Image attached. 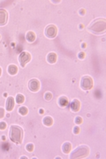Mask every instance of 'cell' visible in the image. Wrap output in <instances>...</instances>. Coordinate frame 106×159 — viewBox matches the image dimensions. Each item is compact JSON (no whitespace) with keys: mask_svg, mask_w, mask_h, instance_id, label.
Instances as JSON below:
<instances>
[{"mask_svg":"<svg viewBox=\"0 0 106 159\" xmlns=\"http://www.w3.org/2000/svg\"><path fill=\"white\" fill-rule=\"evenodd\" d=\"M88 29L95 35H102L106 32V20L103 18H98L94 20L88 25Z\"/></svg>","mask_w":106,"mask_h":159,"instance_id":"1","label":"cell"},{"mask_svg":"<svg viewBox=\"0 0 106 159\" xmlns=\"http://www.w3.org/2000/svg\"><path fill=\"white\" fill-rule=\"evenodd\" d=\"M23 129L17 125H12L9 130V139L15 144H21L23 141Z\"/></svg>","mask_w":106,"mask_h":159,"instance_id":"2","label":"cell"},{"mask_svg":"<svg viewBox=\"0 0 106 159\" xmlns=\"http://www.w3.org/2000/svg\"><path fill=\"white\" fill-rule=\"evenodd\" d=\"M70 153V158H85L89 154V148L87 145H81Z\"/></svg>","mask_w":106,"mask_h":159,"instance_id":"3","label":"cell"},{"mask_svg":"<svg viewBox=\"0 0 106 159\" xmlns=\"http://www.w3.org/2000/svg\"><path fill=\"white\" fill-rule=\"evenodd\" d=\"M93 85H94V81H93L92 77L88 76V75H85V76L81 77L80 86L82 90H84V91L90 90L93 87Z\"/></svg>","mask_w":106,"mask_h":159,"instance_id":"4","label":"cell"},{"mask_svg":"<svg viewBox=\"0 0 106 159\" xmlns=\"http://www.w3.org/2000/svg\"><path fill=\"white\" fill-rule=\"evenodd\" d=\"M44 35L47 38H55L58 35V28H57L55 25H48L45 28L44 30Z\"/></svg>","mask_w":106,"mask_h":159,"instance_id":"5","label":"cell"},{"mask_svg":"<svg viewBox=\"0 0 106 159\" xmlns=\"http://www.w3.org/2000/svg\"><path fill=\"white\" fill-rule=\"evenodd\" d=\"M31 60V54L28 51H23L19 56V63L22 68L26 66L28 63H29Z\"/></svg>","mask_w":106,"mask_h":159,"instance_id":"6","label":"cell"},{"mask_svg":"<svg viewBox=\"0 0 106 159\" xmlns=\"http://www.w3.org/2000/svg\"><path fill=\"white\" fill-rule=\"evenodd\" d=\"M41 87V84L40 81L37 79H32L28 81V89L33 92V93H36L40 90Z\"/></svg>","mask_w":106,"mask_h":159,"instance_id":"7","label":"cell"},{"mask_svg":"<svg viewBox=\"0 0 106 159\" xmlns=\"http://www.w3.org/2000/svg\"><path fill=\"white\" fill-rule=\"evenodd\" d=\"M8 21V12L5 9H0V27L5 26Z\"/></svg>","mask_w":106,"mask_h":159,"instance_id":"8","label":"cell"},{"mask_svg":"<svg viewBox=\"0 0 106 159\" xmlns=\"http://www.w3.org/2000/svg\"><path fill=\"white\" fill-rule=\"evenodd\" d=\"M15 106V101H14V97H8L5 102V110L7 111H12L13 110Z\"/></svg>","mask_w":106,"mask_h":159,"instance_id":"9","label":"cell"},{"mask_svg":"<svg viewBox=\"0 0 106 159\" xmlns=\"http://www.w3.org/2000/svg\"><path fill=\"white\" fill-rule=\"evenodd\" d=\"M80 102L78 99H73L71 102V104H70V110L72 111V112H78L80 110Z\"/></svg>","mask_w":106,"mask_h":159,"instance_id":"10","label":"cell"},{"mask_svg":"<svg viewBox=\"0 0 106 159\" xmlns=\"http://www.w3.org/2000/svg\"><path fill=\"white\" fill-rule=\"evenodd\" d=\"M68 102H69V100L66 97H65V95H61V97L58 99V103H59V105L62 108L64 107H66L67 104H68Z\"/></svg>","mask_w":106,"mask_h":159,"instance_id":"11","label":"cell"},{"mask_svg":"<svg viewBox=\"0 0 106 159\" xmlns=\"http://www.w3.org/2000/svg\"><path fill=\"white\" fill-rule=\"evenodd\" d=\"M47 62L50 64H55L57 62V59H58V56H57L56 53L54 52H50L47 55Z\"/></svg>","mask_w":106,"mask_h":159,"instance_id":"12","label":"cell"},{"mask_svg":"<svg viewBox=\"0 0 106 159\" xmlns=\"http://www.w3.org/2000/svg\"><path fill=\"white\" fill-rule=\"evenodd\" d=\"M62 151L64 154H70V152L72 151V144L70 142L66 141L65 142L64 144L62 145Z\"/></svg>","mask_w":106,"mask_h":159,"instance_id":"13","label":"cell"},{"mask_svg":"<svg viewBox=\"0 0 106 159\" xmlns=\"http://www.w3.org/2000/svg\"><path fill=\"white\" fill-rule=\"evenodd\" d=\"M26 39L28 43H33L36 41V35L34 33L33 31H28V33L26 34Z\"/></svg>","mask_w":106,"mask_h":159,"instance_id":"14","label":"cell"},{"mask_svg":"<svg viewBox=\"0 0 106 159\" xmlns=\"http://www.w3.org/2000/svg\"><path fill=\"white\" fill-rule=\"evenodd\" d=\"M7 72H8V74H9L10 75H16L18 73V67L16 66L15 65H10V66H8L7 67Z\"/></svg>","mask_w":106,"mask_h":159,"instance_id":"15","label":"cell"},{"mask_svg":"<svg viewBox=\"0 0 106 159\" xmlns=\"http://www.w3.org/2000/svg\"><path fill=\"white\" fill-rule=\"evenodd\" d=\"M43 124L46 126H51L53 125V118L50 116H46L43 119Z\"/></svg>","mask_w":106,"mask_h":159,"instance_id":"16","label":"cell"},{"mask_svg":"<svg viewBox=\"0 0 106 159\" xmlns=\"http://www.w3.org/2000/svg\"><path fill=\"white\" fill-rule=\"evenodd\" d=\"M24 101H25V97H24L22 94H18L17 95H16V97H15L16 103H18V104H21V103L24 102Z\"/></svg>","mask_w":106,"mask_h":159,"instance_id":"17","label":"cell"},{"mask_svg":"<svg viewBox=\"0 0 106 159\" xmlns=\"http://www.w3.org/2000/svg\"><path fill=\"white\" fill-rule=\"evenodd\" d=\"M18 112L20 115H22V116H26L28 114V108L26 106H21V107L19 108Z\"/></svg>","mask_w":106,"mask_h":159,"instance_id":"18","label":"cell"},{"mask_svg":"<svg viewBox=\"0 0 106 159\" xmlns=\"http://www.w3.org/2000/svg\"><path fill=\"white\" fill-rule=\"evenodd\" d=\"M44 99L46 100V101H51V99H52V94H51V92H50V91H48V92H46L45 94H44Z\"/></svg>","mask_w":106,"mask_h":159,"instance_id":"19","label":"cell"},{"mask_svg":"<svg viewBox=\"0 0 106 159\" xmlns=\"http://www.w3.org/2000/svg\"><path fill=\"white\" fill-rule=\"evenodd\" d=\"M26 149L28 152H32L34 150V144L33 143H28V144L26 145Z\"/></svg>","mask_w":106,"mask_h":159,"instance_id":"20","label":"cell"},{"mask_svg":"<svg viewBox=\"0 0 106 159\" xmlns=\"http://www.w3.org/2000/svg\"><path fill=\"white\" fill-rule=\"evenodd\" d=\"M6 126H7V124L5 121H1V122H0V130L6 129Z\"/></svg>","mask_w":106,"mask_h":159,"instance_id":"21","label":"cell"},{"mask_svg":"<svg viewBox=\"0 0 106 159\" xmlns=\"http://www.w3.org/2000/svg\"><path fill=\"white\" fill-rule=\"evenodd\" d=\"M74 122H75V124L80 125V124L82 123V118H81L80 117H76L75 119H74Z\"/></svg>","mask_w":106,"mask_h":159,"instance_id":"22","label":"cell"},{"mask_svg":"<svg viewBox=\"0 0 106 159\" xmlns=\"http://www.w3.org/2000/svg\"><path fill=\"white\" fill-rule=\"evenodd\" d=\"M5 110L2 107H0V119L5 117Z\"/></svg>","mask_w":106,"mask_h":159,"instance_id":"23","label":"cell"},{"mask_svg":"<svg viewBox=\"0 0 106 159\" xmlns=\"http://www.w3.org/2000/svg\"><path fill=\"white\" fill-rule=\"evenodd\" d=\"M79 133H80V127L78 125L73 127V133H74V134H78Z\"/></svg>","mask_w":106,"mask_h":159,"instance_id":"24","label":"cell"},{"mask_svg":"<svg viewBox=\"0 0 106 159\" xmlns=\"http://www.w3.org/2000/svg\"><path fill=\"white\" fill-rule=\"evenodd\" d=\"M78 56H79V58H80V59H83V58H84V57H85V53H84L83 51H81V52H80V53H79V55H78Z\"/></svg>","mask_w":106,"mask_h":159,"instance_id":"25","label":"cell"},{"mask_svg":"<svg viewBox=\"0 0 106 159\" xmlns=\"http://www.w3.org/2000/svg\"><path fill=\"white\" fill-rule=\"evenodd\" d=\"M85 12H85V10H84V9H80V12H79V13H80V15H84V14H85Z\"/></svg>","mask_w":106,"mask_h":159,"instance_id":"26","label":"cell"},{"mask_svg":"<svg viewBox=\"0 0 106 159\" xmlns=\"http://www.w3.org/2000/svg\"><path fill=\"white\" fill-rule=\"evenodd\" d=\"M1 75H2V68L0 67V76H1Z\"/></svg>","mask_w":106,"mask_h":159,"instance_id":"27","label":"cell"},{"mask_svg":"<svg viewBox=\"0 0 106 159\" xmlns=\"http://www.w3.org/2000/svg\"><path fill=\"white\" fill-rule=\"evenodd\" d=\"M43 112H44L43 110H40V113H43Z\"/></svg>","mask_w":106,"mask_h":159,"instance_id":"28","label":"cell"},{"mask_svg":"<svg viewBox=\"0 0 106 159\" xmlns=\"http://www.w3.org/2000/svg\"><path fill=\"white\" fill-rule=\"evenodd\" d=\"M20 158H27V156H21Z\"/></svg>","mask_w":106,"mask_h":159,"instance_id":"29","label":"cell"}]
</instances>
